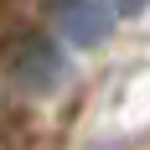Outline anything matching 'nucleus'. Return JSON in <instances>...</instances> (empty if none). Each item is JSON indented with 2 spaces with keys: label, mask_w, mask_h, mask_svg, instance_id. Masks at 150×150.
Returning <instances> with one entry per match:
<instances>
[{
  "label": "nucleus",
  "mask_w": 150,
  "mask_h": 150,
  "mask_svg": "<svg viewBox=\"0 0 150 150\" xmlns=\"http://www.w3.org/2000/svg\"><path fill=\"white\" fill-rule=\"evenodd\" d=\"M0 67L11 78V88L26 93V98L57 93L62 78H67V57H62V47L47 31H16L11 42H5V52H0Z\"/></svg>",
  "instance_id": "nucleus-1"
},
{
  "label": "nucleus",
  "mask_w": 150,
  "mask_h": 150,
  "mask_svg": "<svg viewBox=\"0 0 150 150\" xmlns=\"http://www.w3.org/2000/svg\"><path fill=\"white\" fill-rule=\"evenodd\" d=\"M47 16H52V31L73 52H93V47L109 42V31L119 21V5L114 0H47Z\"/></svg>",
  "instance_id": "nucleus-2"
},
{
  "label": "nucleus",
  "mask_w": 150,
  "mask_h": 150,
  "mask_svg": "<svg viewBox=\"0 0 150 150\" xmlns=\"http://www.w3.org/2000/svg\"><path fill=\"white\" fill-rule=\"evenodd\" d=\"M114 5H119V16H140V11L150 5V0H114Z\"/></svg>",
  "instance_id": "nucleus-3"
},
{
  "label": "nucleus",
  "mask_w": 150,
  "mask_h": 150,
  "mask_svg": "<svg viewBox=\"0 0 150 150\" xmlns=\"http://www.w3.org/2000/svg\"><path fill=\"white\" fill-rule=\"evenodd\" d=\"M88 150H129L124 140H98V145H88Z\"/></svg>",
  "instance_id": "nucleus-4"
}]
</instances>
